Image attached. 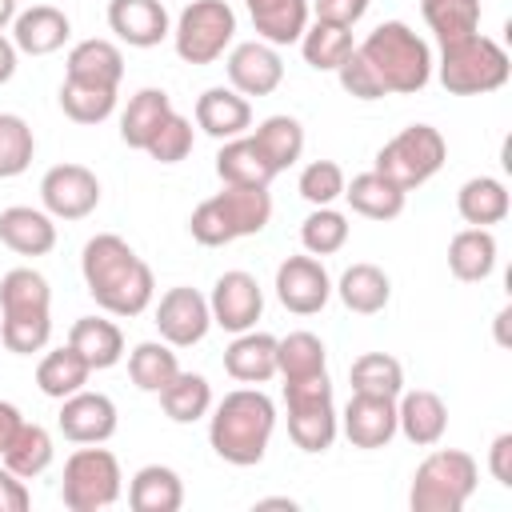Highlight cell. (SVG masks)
<instances>
[{
    "instance_id": "6da1fadb",
    "label": "cell",
    "mask_w": 512,
    "mask_h": 512,
    "mask_svg": "<svg viewBox=\"0 0 512 512\" xmlns=\"http://www.w3.org/2000/svg\"><path fill=\"white\" fill-rule=\"evenodd\" d=\"M80 272H84L88 296L112 316H140L156 296L152 268L116 232H100L84 244Z\"/></svg>"
},
{
    "instance_id": "7a4b0ae2",
    "label": "cell",
    "mask_w": 512,
    "mask_h": 512,
    "mask_svg": "<svg viewBox=\"0 0 512 512\" xmlns=\"http://www.w3.org/2000/svg\"><path fill=\"white\" fill-rule=\"evenodd\" d=\"M276 432V404L260 388L228 392L208 416V444L220 460L236 468H252L264 460L268 440Z\"/></svg>"
},
{
    "instance_id": "3957f363",
    "label": "cell",
    "mask_w": 512,
    "mask_h": 512,
    "mask_svg": "<svg viewBox=\"0 0 512 512\" xmlns=\"http://www.w3.org/2000/svg\"><path fill=\"white\" fill-rule=\"evenodd\" d=\"M0 340L16 356L44 352L52 340V292L36 268H12L0 280Z\"/></svg>"
},
{
    "instance_id": "277c9868",
    "label": "cell",
    "mask_w": 512,
    "mask_h": 512,
    "mask_svg": "<svg viewBox=\"0 0 512 512\" xmlns=\"http://www.w3.org/2000/svg\"><path fill=\"white\" fill-rule=\"evenodd\" d=\"M356 52L372 64V72H376V80L384 84L388 96H412L432 80V64H436L432 48L404 20L376 24Z\"/></svg>"
},
{
    "instance_id": "5b68a950",
    "label": "cell",
    "mask_w": 512,
    "mask_h": 512,
    "mask_svg": "<svg viewBox=\"0 0 512 512\" xmlns=\"http://www.w3.org/2000/svg\"><path fill=\"white\" fill-rule=\"evenodd\" d=\"M268 220H272V196H268V188H236V184H224V192H216L204 204H196V212L188 216V232H192L196 244L220 248V244H232L240 236L264 232Z\"/></svg>"
},
{
    "instance_id": "8992f818",
    "label": "cell",
    "mask_w": 512,
    "mask_h": 512,
    "mask_svg": "<svg viewBox=\"0 0 512 512\" xmlns=\"http://www.w3.org/2000/svg\"><path fill=\"white\" fill-rule=\"evenodd\" d=\"M480 484V464L460 448H436L428 452L408 488L412 512H460Z\"/></svg>"
},
{
    "instance_id": "52a82bcc",
    "label": "cell",
    "mask_w": 512,
    "mask_h": 512,
    "mask_svg": "<svg viewBox=\"0 0 512 512\" xmlns=\"http://www.w3.org/2000/svg\"><path fill=\"white\" fill-rule=\"evenodd\" d=\"M440 84L452 92V96H484V92H496L508 84V72H512V60L508 52L492 40V36H464V40H452V44H440Z\"/></svg>"
},
{
    "instance_id": "ba28073f",
    "label": "cell",
    "mask_w": 512,
    "mask_h": 512,
    "mask_svg": "<svg viewBox=\"0 0 512 512\" xmlns=\"http://www.w3.org/2000/svg\"><path fill=\"white\" fill-rule=\"evenodd\" d=\"M284 404H288V436H292V444L300 452H328L336 432H340V416H336V404H332L328 372L284 380Z\"/></svg>"
},
{
    "instance_id": "9c48e42d",
    "label": "cell",
    "mask_w": 512,
    "mask_h": 512,
    "mask_svg": "<svg viewBox=\"0 0 512 512\" xmlns=\"http://www.w3.org/2000/svg\"><path fill=\"white\" fill-rule=\"evenodd\" d=\"M448 144L432 124H408L404 132H396L380 152L372 172H380L384 180H392L400 192H412L420 184H428L440 168H444Z\"/></svg>"
},
{
    "instance_id": "30bf717a",
    "label": "cell",
    "mask_w": 512,
    "mask_h": 512,
    "mask_svg": "<svg viewBox=\"0 0 512 512\" xmlns=\"http://www.w3.org/2000/svg\"><path fill=\"white\" fill-rule=\"evenodd\" d=\"M124 492V476H120V460L108 448H76L64 460V480H60V496L64 508L72 512H100L112 508Z\"/></svg>"
},
{
    "instance_id": "8fae6325",
    "label": "cell",
    "mask_w": 512,
    "mask_h": 512,
    "mask_svg": "<svg viewBox=\"0 0 512 512\" xmlns=\"http://www.w3.org/2000/svg\"><path fill=\"white\" fill-rule=\"evenodd\" d=\"M232 36H236V12L224 0H192L172 28V44L184 64L220 60L232 48Z\"/></svg>"
},
{
    "instance_id": "7c38bea8",
    "label": "cell",
    "mask_w": 512,
    "mask_h": 512,
    "mask_svg": "<svg viewBox=\"0 0 512 512\" xmlns=\"http://www.w3.org/2000/svg\"><path fill=\"white\" fill-rule=\"evenodd\" d=\"M40 200L52 220H84L100 204V180L84 164H56L40 180Z\"/></svg>"
},
{
    "instance_id": "4fadbf2b",
    "label": "cell",
    "mask_w": 512,
    "mask_h": 512,
    "mask_svg": "<svg viewBox=\"0 0 512 512\" xmlns=\"http://www.w3.org/2000/svg\"><path fill=\"white\" fill-rule=\"evenodd\" d=\"M208 312H212V324H220L224 332H248V328H256V320L264 312V288L256 284L252 272L232 268V272L216 276Z\"/></svg>"
},
{
    "instance_id": "5bb4252c",
    "label": "cell",
    "mask_w": 512,
    "mask_h": 512,
    "mask_svg": "<svg viewBox=\"0 0 512 512\" xmlns=\"http://www.w3.org/2000/svg\"><path fill=\"white\" fill-rule=\"evenodd\" d=\"M156 328H160V340H168L172 348H192L208 336L212 328V312H208V296H200L196 288L180 284V288H168L156 304Z\"/></svg>"
},
{
    "instance_id": "9a60e30c",
    "label": "cell",
    "mask_w": 512,
    "mask_h": 512,
    "mask_svg": "<svg viewBox=\"0 0 512 512\" xmlns=\"http://www.w3.org/2000/svg\"><path fill=\"white\" fill-rule=\"evenodd\" d=\"M276 296L288 312L296 316H312L328 304L332 296V276L316 256H288L276 268Z\"/></svg>"
},
{
    "instance_id": "2e32d148",
    "label": "cell",
    "mask_w": 512,
    "mask_h": 512,
    "mask_svg": "<svg viewBox=\"0 0 512 512\" xmlns=\"http://www.w3.org/2000/svg\"><path fill=\"white\" fill-rule=\"evenodd\" d=\"M228 84L240 92V96H272L284 80V64H280V52L264 40H244V44H232L228 52Z\"/></svg>"
},
{
    "instance_id": "e0dca14e",
    "label": "cell",
    "mask_w": 512,
    "mask_h": 512,
    "mask_svg": "<svg viewBox=\"0 0 512 512\" xmlns=\"http://www.w3.org/2000/svg\"><path fill=\"white\" fill-rule=\"evenodd\" d=\"M64 440L72 444H104L116 432V404L104 392H72L60 400V416H56Z\"/></svg>"
},
{
    "instance_id": "ac0fdd59",
    "label": "cell",
    "mask_w": 512,
    "mask_h": 512,
    "mask_svg": "<svg viewBox=\"0 0 512 512\" xmlns=\"http://www.w3.org/2000/svg\"><path fill=\"white\" fill-rule=\"evenodd\" d=\"M340 428L348 436L352 448H384L396 436V400L388 396H368V392H352V400L344 404Z\"/></svg>"
},
{
    "instance_id": "d6986e66",
    "label": "cell",
    "mask_w": 512,
    "mask_h": 512,
    "mask_svg": "<svg viewBox=\"0 0 512 512\" xmlns=\"http://www.w3.org/2000/svg\"><path fill=\"white\" fill-rule=\"evenodd\" d=\"M108 28L128 48H156L164 36H172L164 0H108Z\"/></svg>"
},
{
    "instance_id": "ffe728a7",
    "label": "cell",
    "mask_w": 512,
    "mask_h": 512,
    "mask_svg": "<svg viewBox=\"0 0 512 512\" xmlns=\"http://www.w3.org/2000/svg\"><path fill=\"white\" fill-rule=\"evenodd\" d=\"M396 432H404L408 444L416 448H432L444 440L448 432V408L436 392L416 388V392H400L396 396Z\"/></svg>"
},
{
    "instance_id": "44dd1931",
    "label": "cell",
    "mask_w": 512,
    "mask_h": 512,
    "mask_svg": "<svg viewBox=\"0 0 512 512\" xmlns=\"http://www.w3.org/2000/svg\"><path fill=\"white\" fill-rule=\"evenodd\" d=\"M68 36H72V24L52 4H32L12 20V44L16 52H28V56H52L56 48L68 44Z\"/></svg>"
},
{
    "instance_id": "7402d4cb",
    "label": "cell",
    "mask_w": 512,
    "mask_h": 512,
    "mask_svg": "<svg viewBox=\"0 0 512 512\" xmlns=\"http://www.w3.org/2000/svg\"><path fill=\"white\" fill-rule=\"evenodd\" d=\"M0 244L16 256H48L56 248V224L44 208L12 204L0 212Z\"/></svg>"
},
{
    "instance_id": "603a6c76",
    "label": "cell",
    "mask_w": 512,
    "mask_h": 512,
    "mask_svg": "<svg viewBox=\"0 0 512 512\" xmlns=\"http://www.w3.org/2000/svg\"><path fill=\"white\" fill-rule=\"evenodd\" d=\"M196 128L212 140H232L252 128V104L236 88H208L196 100Z\"/></svg>"
},
{
    "instance_id": "cb8c5ba5",
    "label": "cell",
    "mask_w": 512,
    "mask_h": 512,
    "mask_svg": "<svg viewBox=\"0 0 512 512\" xmlns=\"http://www.w3.org/2000/svg\"><path fill=\"white\" fill-rule=\"evenodd\" d=\"M224 372L240 384H268L276 376V336L268 332H236V340L224 348Z\"/></svg>"
},
{
    "instance_id": "d4e9b609",
    "label": "cell",
    "mask_w": 512,
    "mask_h": 512,
    "mask_svg": "<svg viewBox=\"0 0 512 512\" xmlns=\"http://www.w3.org/2000/svg\"><path fill=\"white\" fill-rule=\"evenodd\" d=\"M120 76H124V52H120L112 40L92 36V40L72 44L68 64H64V80L100 84V88H120Z\"/></svg>"
},
{
    "instance_id": "484cf974",
    "label": "cell",
    "mask_w": 512,
    "mask_h": 512,
    "mask_svg": "<svg viewBox=\"0 0 512 512\" xmlns=\"http://www.w3.org/2000/svg\"><path fill=\"white\" fill-rule=\"evenodd\" d=\"M216 176L224 184H236V188H268L276 168L264 160V152L256 148L252 136H232L216 152Z\"/></svg>"
},
{
    "instance_id": "4316f807",
    "label": "cell",
    "mask_w": 512,
    "mask_h": 512,
    "mask_svg": "<svg viewBox=\"0 0 512 512\" xmlns=\"http://www.w3.org/2000/svg\"><path fill=\"white\" fill-rule=\"evenodd\" d=\"M264 44H296L308 28V0H244Z\"/></svg>"
},
{
    "instance_id": "83f0119b",
    "label": "cell",
    "mask_w": 512,
    "mask_h": 512,
    "mask_svg": "<svg viewBox=\"0 0 512 512\" xmlns=\"http://www.w3.org/2000/svg\"><path fill=\"white\" fill-rule=\"evenodd\" d=\"M448 268L464 284H480L496 268V236L488 228H460L448 240Z\"/></svg>"
},
{
    "instance_id": "f1b7e54d",
    "label": "cell",
    "mask_w": 512,
    "mask_h": 512,
    "mask_svg": "<svg viewBox=\"0 0 512 512\" xmlns=\"http://www.w3.org/2000/svg\"><path fill=\"white\" fill-rule=\"evenodd\" d=\"M68 344L88 360L92 372L112 368V364H120V356H124V332H120L112 320H104V316H80V320L68 328Z\"/></svg>"
},
{
    "instance_id": "f546056e",
    "label": "cell",
    "mask_w": 512,
    "mask_h": 512,
    "mask_svg": "<svg viewBox=\"0 0 512 512\" xmlns=\"http://www.w3.org/2000/svg\"><path fill=\"white\" fill-rule=\"evenodd\" d=\"M184 504V484L168 464H144L128 484L132 512H176Z\"/></svg>"
},
{
    "instance_id": "4dcf8cb0",
    "label": "cell",
    "mask_w": 512,
    "mask_h": 512,
    "mask_svg": "<svg viewBox=\"0 0 512 512\" xmlns=\"http://www.w3.org/2000/svg\"><path fill=\"white\" fill-rule=\"evenodd\" d=\"M404 196L408 192H400L380 172H360V176L344 180V200L352 204V212H360L368 220H396L404 212Z\"/></svg>"
},
{
    "instance_id": "1f68e13d",
    "label": "cell",
    "mask_w": 512,
    "mask_h": 512,
    "mask_svg": "<svg viewBox=\"0 0 512 512\" xmlns=\"http://www.w3.org/2000/svg\"><path fill=\"white\" fill-rule=\"evenodd\" d=\"M508 188L496 180V176H472L460 184L456 192V212L464 224L472 228H488V224H500L508 216Z\"/></svg>"
},
{
    "instance_id": "d6a6232c",
    "label": "cell",
    "mask_w": 512,
    "mask_h": 512,
    "mask_svg": "<svg viewBox=\"0 0 512 512\" xmlns=\"http://www.w3.org/2000/svg\"><path fill=\"white\" fill-rule=\"evenodd\" d=\"M168 112H172V100H168V92L164 88H140L132 100H128V108H124V116H120V140L128 144V148H148V140L156 136V128L168 120Z\"/></svg>"
},
{
    "instance_id": "836d02e7",
    "label": "cell",
    "mask_w": 512,
    "mask_h": 512,
    "mask_svg": "<svg viewBox=\"0 0 512 512\" xmlns=\"http://www.w3.org/2000/svg\"><path fill=\"white\" fill-rule=\"evenodd\" d=\"M336 296L344 300L348 312L372 316V312H380V308L388 304V296H392V280H388L384 268L360 260V264L344 268V276H340V284H336Z\"/></svg>"
},
{
    "instance_id": "e575fe53",
    "label": "cell",
    "mask_w": 512,
    "mask_h": 512,
    "mask_svg": "<svg viewBox=\"0 0 512 512\" xmlns=\"http://www.w3.org/2000/svg\"><path fill=\"white\" fill-rule=\"evenodd\" d=\"M156 396H160L164 416L176 420V424H196L200 416L212 412V384H208L200 372H184V368H180Z\"/></svg>"
},
{
    "instance_id": "d590c367",
    "label": "cell",
    "mask_w": 512,
    "mask_h": 512,
    "mask_svg": "<svg viewBox=\"0 0 512 512\" xmlns=\"http://www.w3.org/2000/svg\"><path fill=\"white\" fill-rule=\"evenodd\" d=\"M88 376H92V368H88V360L72 344L44 352V360L36 364V388L44 396H52V400H64V396L80 392L88 384Z\"/></svg>"
},
{
    "instance_id": "8d00e7d4",
    "label": "cell",
    "mask_w": 512,
    "mask_h": 512,
    "mask_svg": "<svg viewBox=\"0 0 512 512\" xmlns=\"http://www.w3.org/2000/svg\"><path fill=\"white\" fill-rule=\"evenodd\" d=\"M296 44H300V52H304V64L316 68V72H336V68L352 56V48H356V44H352V28L324 24V20L308 24Z\"/></svg>"
},
{
    "instance_id": "74e56055",
    "label": "cell",
    "mask_w": 512,
    "mask_h": 512,
    "mask_svg": "<svg viewBox=\"0 0 512 512\" xmlns=\"http://www.w3.org/2000/svg\"><path fill=\"white\" fill-rule=\"evenodd\" d=\"M252 140H256V148L264 152V160L276 172L292 168L300 160V152H304V128H300L296 116H268V120H260Z\"/></svg>"
},
{
    "instance_id": "f35d334b",
    "label": "cell",
    "mask_w": 512,
    "mask_h": 512,
    "mask_svg": "<svg viewBox=\"0 0 512 512\" xmlns=\"http://www.w3.org/2000/svg\"><path fill=\"white\" fill-rule=\"evenodd\" d=\"M0 460H4V468H12L24 480L40 476L52 464V436H48V428L20 420V428L12 432V440H8V448H4Z\"/></svg>"
},
{
    "instance_id": "ab89813d",
    "label": "cell",
    "mask_w": 512,
    "mask_h": 512,
    "mask_svg": "<svg viewBox=\"0 0 512 512\" xmlns=\"http://www.w3.org/2000/svg\"><path fill=\"white\" fill-rule=\"evenodd\" d=\"M420 12L440 44L480 32V0H420Z\"/></svg>"
},
{
    "instance_id": "60d3db41",
    "label": "cell",
    "mask_w": 512,
    "mask_h": 512,
    "mask_svg": "<svg viewBox=\"0 0 512 512\" xmlns=\"http://www.w3.org/2000/svg\"><path fill=\"white\" fill-rule=\"evenodd\" d=\"M180 372V360L168 340H144L128 352V376L140 392H160Z\"/></svg>"
},
{
    "instance_id": "b9f144b4",
    "label": "cell",
    "mask_w": 512,
    "mask_h": 512,
    "mask_svg": "<svg viewBox=\"0 0 512 512\" xmlns=\"http://www.w3.org/2000/svg\"><path fill=\"white\" fill-rule=\"evenodd\" d=\"M348 380H352V392H368V396L396 400L404 392V368L388 352H364V356H356L352 368H348Z\"/></svg>"
},
{
    "instance_id": "7bdbcfd3",
    "label": "cell",
    "mask_w": 512,
    "mask_h": 512,
    "mask_svg": "<svg viewBox=\"0 0 512 512\" xmlns=\"http://www.w3.org/2000/svg\"><path fill=\"white\" fill-rule=\"evenodd\" d=\"M316 372H328V352H324L320 336L288 332L284 340H276V376L300 380V376H316Z\"/></svg>"
},
{
    "instance_id": "ee69618b",
    "label": "cell",
    "mask_w": 512,
    "mask_h": 512,
    "mask_svg": "<svg viewBox=\"0 0 512 512\" xmlns=\"http://www.w3.org/2000/svg\"><path fill=\"white\" fill-rule=\"evenodd\" d=\"M60 108L68 120L76 124H100L116 112V88H100V84H80V80H64L60 84Z\"/></svg>"
},
{
    "instance_id": "f6af8a7d",
    "label": "cell",
    "mask_w": 512,
    "mask_h": 512,
    "mask_svg": "<svg viewBox=\"0 0 512 512\" xmlns=\"http://www.w3.org/2000/svg\"><path fill=\"white\" fill-rule=\"evenodd\" d=\"M300 244H304L308 256H332V252H340L348 244V216L336 212L332 204L312 208L304 216V224H300Z\"/></svg>"
},
{
    "instance_id": "bcb514c9",
    "label": "cell",
    "mask_w": 512,
    "mask_h": 512,
    "mask_svg": "<svg viewBox=\"0 0 512 512\" xmlns=\"http://www.w3.org/2000/svg\"><path fill=\"white\" fill-rule=\"evenodd\" d=\"M36 156V136L24 116L0 112V180L20 176Z\"/></svg>"
},
{
    "instance_id": "7dc6e473",
    "label": "cell",
    "mask_w": 512,
    "mask_h": 512,
    "mask_svg": "<svg viewBox=\"0 0 512 512\" xmlns=\"http://www.w3.org/2000/svg\"><path fill=\"white\" fill-rule=\"evenodd\" d=\"M296 188H300V196L312 208H324V204H332V200L344 196V168L336 160H312V164H304Z\"/></svg>"
},
{
    "instance_id": "c3c4849f",
    "label": "cell",
    "mask_w": 512,
    "mask_h": 512,
    "mask_svg": "<svg viewBox=\"0 0 512 512\" xmlns=\"http://www.w3.org/2000/svg\"><path fill=\"white\" fill-rule=\"evenodd\" d=\"M144 152L160 164H180L192 152V120H184L180 112H168V120L156 128V136L148 140Z\"/></svg>"
},
{
    "instance_id": "681fc988",
    "label": "cell",
    "mask_w": 512,
    "mask_h": 512,
    "mask_svg": "<svg viewBox=\"0 0 512 512\" xmlns=\"http://www.w3.org/2000/svg\"><path fill=\"white\" fill-rule=\"evenodd\" d=\"M336 80H340V88L348 92V96H356V100H384L388 92H384V84L376 80V72H372V64L352 48V56L336 68Z\"/></svg>"
},
{
    "instance_id": "f907efd6",
    "label": "cell",
    "mask_w": 512,
    "mask_h": 512,
    "mask_svg": "<svg viewBox=\"0 0 512 512\" xmlns=\"http://www.w3.org/2000/svg\"><path fill=\"white\" fill-rule=\"evenodd\" d=\"M368 4H372V0H312V4H308V12H316V20H324V24L352 28V24H360V20H364Z\"/></svg>"
},
{
    "instance_id": "816d5d0a",
    "label": "cell",
    "mask_w": 512,
    "mask_h": 512,
    "mask_svg": "<svg viewBox=\"0 0 512 512\" xmlns=\"http://www.w3.org/2000/svg\"><path fill=\"white\" fill-rule=\"evenodd\" d=\"M28 508H32V492L24 488V476L0 468V512H28Z\"/></svg>"
},
{
    "instance_id": "f5cc1de1",
    "label": "cell",
    "mask_w": 512,
    "mask_h": 512,
    "mask_svg": "<svg viewBox=\"0 0 512 512\" xmlns=\"http://www.w3.org/2000/svg\"><path fill=\"white\" fill-rule=\"evenodd\" d=\"M488 472H492L496 484L512 488V432H500L492 440V448H488Z\"/></svg>"
},
{
    "instance_id": "db71d44e",
    "label": "cell",
    "mask_w": 512,
    "mask_h": 512,
    "mask_svg": "<svg viewBox=\"0 0 512 512\" xmlns=\"http://www.w3.org/2000/svg\"><path fill=\"white\" fill-rule=\"evenodd\" d=\"M20 408L16 404H8V400H0V456H4V448H8V440H12V432L20 428Z\"/></svg>"
},
{
    "instance_id": "11a10c76",
    "label": "cell",
    "mask_w": 512,
    "mask_h": 512,
    "mask_svg": "<svg viewBox=\"0 0 512 512\" xmlns=\"http://www.w3.org/2000/svg\"><path fill=\"white\" fill-rule=\"evenodd\" d=\"M16 56H20V52H16V44L0 32V84H8V80L16 76Z\"/></svg>"
},
{
    "instance_id": "9f6ffc18",
    "label": "cell",
    "mask_w": 512,
    "mask_h": 512,
    "mask_svg": "<svg viewBox=\"0 0 512 512\" xmlns=\"http://www.w3.org/2000/svg\"><path fill=\"white\" fill-rule=\"evenodd\" d=\"M16 20V0H0V32Z\"/></svg>"
},
{
    "instance_id": "6f0895ef",
    "label": "cell",
    "mask_w": 512,
    "mask_h": 512,
    "mask_svg": "<svg viewBox=\"0 0 512 512\" xmlns=\"http://www.w3.org/2000/svg\"><path fill=\"white\" fill-rule=\"evenodd\" d=\"M512 320V308H500V316H496V340L500 344H508V336H504V324Z\"/></svg>"
},
{
    "instance_id": "680465c9",
    "label": "cell",
    "mask_w": 512,
    "mask_h": 512,
    "mask_svg": "<svg viewBox=\"0 0 512 512\" xmlns=\"http://www.w3.org/2000/svg\"><path fill=\"white\" fill-rule=\"evenodd\" d=\"M260 508H296V504H292V500H284V496H280V500H260Z\"/></svg>"
}]
</instances>
